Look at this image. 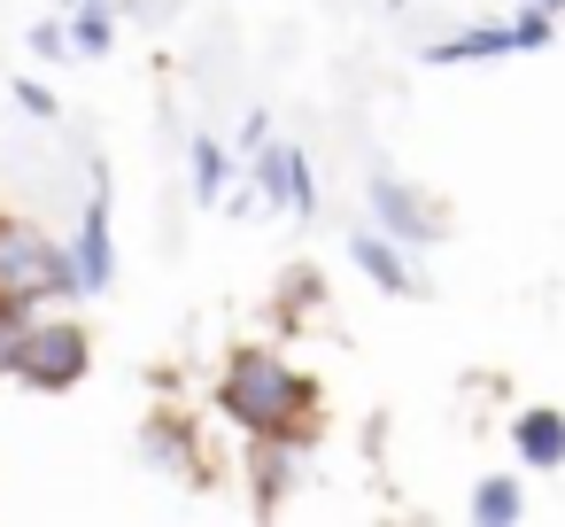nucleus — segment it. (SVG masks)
Instances as JSON below:
<instances>
[{
	"instance_id": "1",
	"label": "nucleus",
	"mask_w": 565,
	"mask_h": 527,
	"mask_svg": "<svg viewBox=\"0 0 565 527\" xmlns=\"http://www.w3.org/2000/svg\"><path fill=\"white\" fill-rule=\"evenodd\" d=\"M318 388L310 372H295L279 349H233L225 372H217V419H233L248 442H271V434H302Z\"/></svg>"
},
{
	"instance_id": "2",
	"label": "nucleus",
	"mask_w": 565,
	"mask_h": 527,
	"mask_svg": "<svg viewBox=\"0 0 565 527\" xmlns=\"http://www.w3.org/2000/svg\"><path fill=\"white\" fill-rule=\"evenodd\" d=\"M0 295L40 310V303H86V280H78V249L24 225V218H0Z\"/></svg>"
},
{
	"instance_id": "3",
	"label": "nucleus",
	"mask_w": 565,
	"mask_h": 527,
	"mask_svg": "<svg viewBox=\"0 0 565 527\" xmlns=\"http://www.w3.org/2000/svg\"><path fill=\"white\" fill-rule=\"evenodd\" d=\"M86 372H94V341H86V326H78V318H32L24 357H17V380L40 388V396H63V388H78Z\"/></svg>"
},
{
	"instance_id": "4",
	"label": "nucleus",
	"mask_w": 565,
	"mask_h": 527,
	"mask_svg": "<svg viewBox=\"0 0 565 527\" xmlns=\"http://www.w3.org/2000/svg\"><path fill=\"white\" fill-rule=\"evenodd\" d=\"M248 187H256L264 202L295 210V218H318V171H310V156L287 148V140H264V148L248 156Z\"/></svg>"
},
{
	"instance_id": "5",
	"label": "nucleus",
	"mask_w": 565,
	"mask_h": 527,
	"mask_svg": "<svg viewBox=\"0 0 565 527\" xmlns=\"http://www.w3.org/2000/svg\"><path fill=\"white\" fill-rule=\"evenodd\" d=\"M364 210H372V225H387L403 249H426V241H441V218H434V202H426L418 187H403L395 171H372V179H364Z\"/></svg>"
},
{
	"instance_id": "6",
	"label": "nucleus",
	"mask_w": 565,
	"mask_h": 527,
	"mask_svg": "<svg viewBox=\"0 0 565 527\" xmlns=\"http://www.w3.org/2000/svg\"><path fill=\"white\" fill-rule=\"evenodd\" d=\"M71 249H78L86 295H109V287H117V241H109V187H102V179H94V194H86V218H78Z\"/></svg>"
},
{
	"instance_id": "7",
	"label": "nucleus",
	"mask_w": 565,
	"mask_h": 527,
	"mask_svg": "<svg viewBox=\"0 0 565 527\" xmlns=\"http://www.w3.org/2000/svg\"><path fill=\"white\" fill-rule=\"evenodd\" d=\"M349 264H356L380 295H418V272H411V256H403V241H395L387 225H356V233H349Z\"/></svg>"
},
{
	"instance_id": "8",
	"label": "nucleus",
	"mask_w": 565,
	"mask_h": 527,
	"mask_svg": "<svg viewBox=\"0 0 565 527\" xmlns=\"http://www.w3.org/2000/svg\"><path fill=\"white\" fill-rule=\"evenodd\" d=\"M511 457H519V473H557L565 465V411H550V403L511 411Z\"/></svg>"
},
{
	"instance_id": "9",
	"label": "nucleus",
	"mask_w": 565,
	"mask_h": 527,
	"mask_svg": "<svg viewBox=\"0 0 565 527\" xmlns=\"http://www.w3.org/2000/svg\"><path fill=\"white\" fill-rule=\"evenodd\" d=\"M434 71H457V63H503V55H519L511 48V17L503 24H457L449 40H434V48H418Z\"/></svg>"
},
{
	"instance_id": "10",
	"label": "nucleus",
	"mask_w": 565,
	"mask_h": 527,
	"mask_svg": "<svg viewBox=\"0 0 565 527\" xmlns=\"http://www.w3.org/2000/svg\"><path fill=\"white\" fill-rule=\"evenodd\" d=\"M233 171H241V148H225V140H210V133L186 140V187H194L202 202H225V194H233Z\"/></svg>"
},
{
	"instance_id": "11",
	"label": "nucleus",
	"mask_w": 565,
	"mask_h": 527,
	"mask_svg": "<svg viewBox=\"0 0 565 527\" xmlns=\"http://www.w3.org/2000/svg\"><path fill=\"white\" fill-rule=\"evenodd\" d=\"M465 512H472L480 527H519V519H526V488H519V473H480L472 496H465Z\"/></svg>"
},
{
	"instance_id": "12",
	"label": "nucleus",
	"mask_w": 565,
	"mask_h": 527,
	"mask_svg": "<svg viewBox=\"0 0 565 527\" xmlns=\"http://www.w3.org/2000/svg\"><path fill=\"white\" fill-rule=\"evenodd\" d=\"M71 48L78 55H109L117 48V9H109V0H78V9H71Z\"/></svg>"
},
{
	"instance_id": "13",
	"label": "nucleus",
	"mask_w": 565,
	"mask_h": 527,
	"mask_svg": "<svg viewBox=\"0 0 565 527\" xmlns=\"http://www.w3.org/2000/svg\"><path fill=\"white\" fill-rule=\"evenodd\" d=\"M511 48H519V55H550V48H557V17L534 9V0H519V9H511Z\"/></svg>"
},
{
	"instance_id": "14",
	"label": "nucleus",
	"mask_w": 565,
	"mask_h": 527,
	"mask_svg": "<svg viewBox=\"0 0 565 527\" xmlns=\"http://www.w3.org/2000/svg\"><path fill=\"white\" fill-rule=\"evenodd\" d=\"M32 318H40V310H24V303H9V295H0V380H17V357H24Z\"/></svg>"
},
{
	"instance_id": "15",
	"label": "nucleus",
	"mask_w": 565,
	"mask_h": 527,
	"mask_svg": "<svg viewBox=\"0 0 565 527\" xmlns=\"http://www.w3.org/2000/svg\"><path fill=\"white\" fill-rule=\"evenodd\" d=\"M24 55H32V63H63V55H78V48H71V17L32 24V32H24Z\"/></svg>"
},
{
	"instance_id": "16",
	"label": "nucleus",
	"mask_w": 565,
	"mask_h": 527,
	"mask_svg": "<svg viewBox=\"0 0 565 527\" xmlns=\"http://www.w3.org/2000/svg\"><path fill=\"white\" fill-rule=\"evenodd\" d=\"M9 94H17V109H24L32 125H55V109H63V102H55V86H40V78H17Z\"/></svg>"
},
{
	"instance_id": "17",
	"label": "nucleus",
	"mask_w": 565,
	"mask_h": 527,
	"mask_svg": "<svg viewBox=\"0 0 565 527\" xmlns=\"http://www.w3.org/2000/svg\"><path fill=\"white\" fill-rule=\"evenodd\" d=\"M264 140H271V117H264V109H248V125H241V156H256Z\"/></svg>"
},
{
	"instance_id": "18",
	"label": "nucleus",
	"mask_w": 565,
	"mask_h": 527,
	"mask_svg": "<svg viewBox=\"0 0 565 527\" xmlns=\"http://www.w3.org/2000/svg\"><path fill=\"white\" fill-rule=\"evenodd\" d=\"M534 9H550V17H565V0H534Z\"/></svg>"
}]
</instances>
